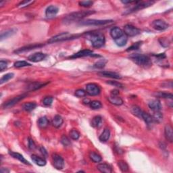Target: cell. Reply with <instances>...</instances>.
I'll list each match as a JSON object with an SVG mask.
<instances>
[{
	"mask_svg": "<svg viewBox=\"0 0 173 173\" xmlns=\"http://www.w3.org/2000/svg\"><path fill=\"white\" fill-rule=\"evenodd\" d=\"M95 11H91V10H86V11H79V12H76L70 14L64 19V23H70V22L77 21V20H80L81 19H83L86 16H90L92 14H95Z\"/></svg>",
	"mask_w": 173,
	"mask_h": 173,
	"instance_id": "obj_1",
	"label": "cell"
},
{
	"mask_svg": "<svg viewBox=\"0 0 173 173\" xmlns=\"http://www.w3.org/2000/svg\"><path fill=\"white\" fill-rule=\"evenodd\" d=\"M129 58L131 59L132 61H133L136 64L140 66L147 68L152 66V60L149 57L143 54H132L129 56Z\"/></svg>",
	"mask_w": 173,
	"mask_h": 173,
	"instance_id": "obj_2",
	"label": "cell"
},
{
	"mask_svg": "<svg viewBox=\"0 0 173 173\" xmlns=\"http://www.w3.org/2000/svg\"><path fill=\"white\" fill-rule=\"evenodd\" d=\"M92 45L95 48H100L105 44V37L101 33H93L89 36Z\"/></svg>",
	"mask_w": 173,
	"mask_h": 173,
	"instance_id": "obj_3",
	"label": "cell"
},
{
	"mask_svg": "<svg viewBox=\"0 0 173 173\" xmlns=\"http://www.w3.org/2000/svg\"><path fill=\"white\" fill-rule=\"evenodd\" d=\"M80 35H72L69 33H62L57 35L54 37L50 38L48 40L49 43H54L57 42L64 41L74 39H77L80 37Z\"/></svg>",
	"mask_w": 173,
	"mask_h": 173,
	"instance_id": "obj_4",
	"label": "cell"
},
{
	"mask_svg": "<svg viewBox=\"0 0 173 173\" xmlns=\"http://www.w3.org/2000/svg\"><path fill=\"white\" fill-rule=\"evenodd\" d=\"M124 33L127 37H135L141 33V31L131 24H127L124 27Z\"/></svg>",
	"mask_w": 173,
	"mask_h": 173,
	"instance_id": "obj_5",
	"label": "cell"
},
{
	"mask_svg": "<svg viewBox=\"0 0 173 173\" xmlns=\"http://www.w3.org/2000/svg\"><path fill=\"white\" fill-rule=\"evenodd\" d=\"M113 20H86L81 21L80 24L82 25H93V26H101L109 23H112Z\"/></svg>",
	"mask_w": 173,
	"mask_h": 173,
	"instance_id": "obj_6",
	"label": "cell"
},
{
	"mask_svg": "<svg viewBox=\"0 0 173 173\" xmlns=\"http://www.w3.org/2000/svg\"><path fill=\"white\" fill-rule=\"evenodd\" d=\"M26 96H27V94H22L20 95H19V96H17V97H14V98L8 100V102H5L3 105V108L4 109H8V108H12V107L15 106L16 104L19 103V102L21 101V100L25 98V97H26Z\"/></svg>",
	"mask_w": 173,
	"mask_h": 173,
	"instance_id": "obj_7",
	"label": "cell"
},
{
	"mask_svg": "<svg viewBox=\"0 0 173 173\" xmlns=\"http://www.w3.org/2000/svg\"><path fill=\"white\" fill-rule=\"evenodd\" d=\"M86 92L91 96H96L101 92V89L96 84L89 83L86 85Z\"/></svg>",
	"mask_w": 173,
	"mask_h": 173,
	"instance_id": "obj_8",
	"label": "cell"
},
{
	"mask_svg": "<svg viewBox=\"0 0 173 173\" xmlns=\"http://www.w3.org/2000/svg\"><path fill=\"white\" fill-rule=\"evenodd\" d=\"M152 26L156 31H164L169 27V24L162 20H155L152 22Z\"/></svg>",
	"mask_w": 173,
	"mask_h": 173,
	"instance_id": "obj_9",
	"label": "cell"
},
{
	"mask_svg": "<svg viewBox=\"0 0 173 173\" xmlns=\"http://www.w3.org/2000/svg\"><path fill=\"white\" fill-rule=\"evenodd\" d=\"M52 160H53L54 167L58 170H62L64 167V160L58 154L52 155Z\"/></svg>",
	"mask_w": 173,
	"mask_h": 173,
	"instance_id": "obj_10",
	"label": "cell"
},
{
	"mask_svg": "<svg viewBox=\"0 0 173 173\" xmlns=\"http://www.w3.org/2000/svg\"><path fill=\"white\" fill-rule=\"evenodd\" d=\"M154 4V1H138L135 6L133 8H132L131 10H129V13H132L134 12H136V11L142 10V9H144L145 8H147L150 6H152V4Z\"/></svg>",
	"mask_w": 173,
	"mask_h": 173,
	"instance_id": "obj_11",
	"label": "cell"
},
{
	"mask_svg": "<svg viewBox=\"0 0 173 173\" xmlns=\"http://www.w3.org/2000/svg\"><path fill=\"white\" fill-rule=\"evenodd\" d=\"M45 58H46V55L45 54L38 52V53L33 54L29 56L28 57V60L33 62H39L44 60Z\"/></svg>",
	"mask_w": 173,
	"mask_h": 173,
	"instance_id": "obj_12",
	"label": "cell"
},
{
	"mask_svg": "<svg viewBox=\"0 0 173 173\" xmlns=\"http://www.w3.org/2000/svg\"><path fill=\"white\" fill-rule=\"evenodd\" d=\"M94 56L93 52L92 50L89 49H83L81 51L77 52L76 54H74L73 56L70 57V58H83V57H86V56Z\"/></svg>",
	"mask_w": 173,
	"mask_h": 173,
	"instance_id": "obj_13",
	"label": "cell"
},
{
	"mask_svg": "<svg viewBox=\"0 0 173 173\" xmlns=\"http://www.w3.org/2000/svg\"><path fill=\"white\" fill-rule=\"evenodd\" d=\"M58 8L55 6H50L45 10V15L48 19H51L56 16L58 12Z\"/></svg>",
	"mask_w": 173,
	"mask_h": 173,
	"instance_id": "obj_14",
	"label": "cell"
},
{
	"mask_svg": "<svg viewBox=\"0 0 173 173\" xmlns=\"http://www.w3.org/2000/svg\"><path fill=\"white\" fill-rule=\"evenodd\" d=\"M149 108L154 112H160L162 106L160 102L158 99H154L150 101L148 104Z\"/></svg>",
	"mask_w": 173,
	"mask_h": 173,
	"instance_id": "obj_15",
	"label": "cell"
},
{
	"mask_svg": "<svg viewBox=\"0 0 173 173\" xmlns=\"http://www.w3.org/2000/svg\"><path fill=\"white\" fill-rule=\"evenodd\" d=\"M165 137L168 142L172 143L173 142V131L172 128L170 124H167L164 128Z\"/></svg>",
	"mask_w": 173,
	"mask_h": 173,
	"instance_id": "obj_16",
	"label": "cell"
},
{
	"mask_svg": "<svg viewBox=\"0 0 173 173\" xmlns=\"http://www.w3.org/2000/svg\"><path fill=\"white\" fill-rule=\"evenodd\" d=\"M108 100L112 104L116 106H121L123 104V100L122 99L121 97L118 96V95H110L108 97Z\"/></svg>",
	"mask_w": 173,
	"mask_h": 173,
	"instance_id": "obj_17",
	"label": "cell"
},
{
	"mask_svg": "<svg viewBox=\"0 0 173 173\" xmlns=\"http://www.w3.org/2000/svg\"><path fill=\"white\" fill-rule=\"evenodd\" d=\"M100 76H105V77H109V78L112 79H120L122 78V76H120L119 74L117 73V72H110V71H102L98 73Z\"/></svg>",
	"mask_w": 173,
	"mask_h": 173,
	"instance_id": "obj_18",
	"label": "cell"
},
{
	"mask_svg": "<svg viewBox=\"0 0 173 173\" xmlns=\"http://www.w3.org/2000/svg\"><path fill=\"white\" fill-rule=\"evenodd\" d=\"M124 35V32L118 27H114L110 31V35L114 39H117Z\"/></svg>",
	"mask_w": 173,
	"mask_h": 173,
	"instance_id": "obj_19",
	"label": "cell"
},
{
	"mask_svg": "<svg viewBox=\"0 0 173 173\" xmlns=\"http://www.w3.org/2000/svg\"><path fill=\"white\" fill-rule=\"evenodd\" d=\"M48 83H41V82H35V83H33L27 86V90L29 92H31V91H35L43 87V86H45L47 85Z\"/></svg>",
	"mask_w": 173,
	"mask_h": 173,
	"instance_id": "obj_20",
	"label": "cell"
},
{
	"mask_svg": "<svg viewBox=\"0 0 173 173\" xmlns=\"http://www.w3.org/2000/svg\"><path fill=\"white\" fill-rule=\"evenodd\" d=\"M9 154L11 156L13 157L15 159H17V160H19L20 162H21L22 163L24 164H26V165H31V164L29 163V161H27L26 159H25L23 156H22L21 154H20L19 153H16V152H11L10 151L9 152Z\"/></svg>",
	"mask_w": 173,
	"mask_h": 173,
	"instance_id": "obj_21",
	"label": "cell"
},
{
	"mask_svg": "<svg viewBox=\"0 0 173 173\" xmlns=\"http://www.w3.org/2000/svg\"><path fill=\"white\" fill-rule=\"evenodd\" d=\"M97 170H99L101 172L104 173H111L112 172V169L110 165L106 163H101L97 166Z\"/></svg>",
	"mask_w": 173,
	"mask_h": 173,
	"instance_id": "obj_22",
	"label": "cell"
},
{
	"mask_svg": "<svg viewBox=\"0 0 173 173\" xmlns=\"http://www.w3.org/2000/svg\"><path fill=\"white\" fill-rule=\"evenodd\" d=\"M31 158L33 162L39 166V167H44L46 164V161H45V159L40 158V157L36 156V155H32Z\"/></svg>",
	"mask_w": 173,
	"mask_h": 173,
	"instance_id": "obj_23",
	"label": "cell"
},
{
	"mask_svg": "<svg viewBox=\"0 0 173 173\" xmlns=\"http://www.w3.org/2000/svg\"><path fill=\"white\" fill-rule=\"evenodd\" d=\"M63 118L60 115H56L52 120V125L56 128H59L63 124Z\"/></svg>",
	"mask_w": 173,
	"mask_h": 173,
	"instance_id": "obj_24",
	"label": "cell"
},
{
	"mask_svg": "<svg viewBox=\"0 0 173 173\" xmlns=\"http://www.w3.org/2000/svg\"><path fill=\"white\" fill-rule=\"evenodd\" d=\"M110 129L108 128H106L104 130L103 133L101 134V135L99 136V139L100 142H106L110 139Z\"/></svg>",
	"mask_w": 173,
	"mask_h": 173,
	"instance_id": "obj_25",
	"label": "cell"
},
{
	"mask_svg": "<svg viewBox=\"0 0 173 173\" xmlns=\"http://www.w3.org/2000/svg\"><path fill=\"white\" fill-rule=\"evenodd\" d=\"M17 30L16 29H10V30H8L6 31L5 32H3V33H1V36H0V39H1V41L4 40V39H7L8 37H11V36H12L14 35V34H16V33Z\"/></svg>",
	"mask_w": 173,
	"mask_h": 173,
	"instance_id": "obj_26",
	"label": "cell"
},
{
	"mask_svg": "<svg viewBox=\"0 0 173 173\" xmlns=\"http://www.w3.org/2000/svg\"><path fill=\"white\" fill-rule=\"evenodd\" d=\"M142 118L144 120V121L146 122L147 125L152 124L154 122V119L153 117H152L149 114L143 111L142 115Z\"/></svg>",
	"mask_w": 173,
	"mask_h": 173,
	"instance_id": "obj_27",
	"label": "cell"
},
{
	"mask_svg": "<svg viewBox=\"0 0 173 173\" xmlns=\"http://www.w3.org/2000/svg\"><path fill=\"white\" fill-rule=\"evenodd\" d=\"M115 43L119 47H123L125 45L127 44V41H128V38H127V36L125 35H123L121 37L115 39Z\"/></svg>",
	"mask_w": 173,
	"mask_h": 173,
	"instance_id": "obj_28",
	"label": "cell"
},
{
	"mask_svg": "<svg viewBox=\"0 0 173 173\" xmlns=\"http://www.w3.org/2000/svg\"><path fill=\"white\" fill-rule=\"evenodd\" d=\"M102 123V118L100 116H96L92 120V126L94 128H99Z\"/></svg>",
	"mask_w": 173,
	"mask_h": 173,
	"instance_id": "obj_29",
	"label": "cell"
},
{
	"mask_svg": "<svg viewBox=\"0 0 173 173\" xmlns=\"http://www.w3.org/2000/svg\"><path fill=\"white\" fill-rule=\"evenodd\" d=\"M49 123V122L48 119L45 117H41L38 120V125L39 127L41 129H45L46 127H48Z\"/></svg>",
	"mask_w": 173,
	"mask_h": 173,
	"instance_id": "obj_30",
	"label": "cell"
},
{
	"mask_svg": "<svg viewBox=\"0 0 173 173\" xmlns=\"http://www.w3.org/2000/svg\"><path fill=\"white\" fill-rule=\"evenodd\" d=\"M43 46V45H29V46H26V47H22V48H20L18 50H16L15 51V53H17V54H19V53H21V52H24V51H29V50H31V49H35L37 48V47H40Z\"/></svg>",
	"mask_w": 173,
	"mask_h": 173,
	"instance_id": "obj_31",
	"label": "cell"
},
{
	"mask_svg": "<svg viewBox=\"0 0 173 173\" xmlns=\"http://www.w3.org/2000/svg\"><path fill=\"white\" fill-rule=\"evenodd\" d=\"M89 158L91 160L95 163H99L102 160V158L101 156L93 152H91L89 153Z\"/></svg>",
	"mask_w": 173,
	"mask_h": 173,
	"instance_id": "obj_32",
	"label": "cell"
},
{
	"mask_svg": "<svg viewBox=\"0 0 173 173\" xmlns=\"http://www.w3.org/2000/svg\"><path fill=\"white\" fill-rule=\"evenodd\" d=\"M36 107H37V104L35 102H28V103H25L22 106V108L25 111L31 112L35 110Z\"/></svg>",
	"mask_w": 173,
	"mask_h": 173,
	"instance_id": "obj_33",
	"label": "cell"
},
{
	"mask_svg": "<svg viewBox=\"0 0 173 173\" xmlns=\"http://www.w3.org/2000/svg\"><path fill=\"white\" fill-rule=\"evenodd\" d=\"M131 112L133 113L134 115H135L136 117L142 118L143 110H142V109H141L139 107H138L137 106H132L131 107Z\"/></svg>",
	"mask_w": 173,
	"mask_h": 173,
	"instance_id": "obj_34",
	"label": "cell"
},
{
	"mask_svg": "<svg viewBox=\"0 0 173 173\" xmlns=\"http://www.w3.org/2000/svg\"><path fill=\"white\" fill-rule=\"evenodd\" d=\"M118 165L122 172H127L129 170V166L126 162L122 160L118 161Z\"/></svg>",
	"mask_w": 173,
	"mask_h": 173,
	"instance_id": "obj_35",
	"label": "cell"
},
{
	"mask_svg": "<svg viewBox=\"0 0 173 173\" xmlns=\"http://www.w3.org/2000/svg\"><path fill=\"white\" fill-rule=\"evenodd\" d=\"M90 107L93 110H98L102 107V104L100 102L97 101V100H94L90 102Z\"/></svg>",
	"mask_w": 173,
	"mask_h": 173,
	"instance_id": "obj_36",
	"label": "cell"
},
{
	"mask_svg": "<svg viewBox=\"0 0 173 173\" xmlns=\"http://www.w3.org/2000/svg\"><path fill=\"white\" fill-rule=\"evenodd\" d=\"M156 97H162V98H167V99H172L173 95L172 93H168L167 92H158L156 94Z\"/></svg>",
	"mask_w": 173,
	"mask_h": 173,
	"instance_id": "obj_37",
	"label": "cell"
},
{
	"mask_svg": "<svg viewBox=\"0 0 173 173\" xmlns=\"http://www.w3.org/2000/svg\"><path fill=\"white\" fill-rule=\"evenodd\" d=\"M14 66L15 68H22V67H25V66H31V64L30 63L26 62V61H18V62H16L14 63Z\"/></svg>",
	"mask_w": 173,
	"mask_h": 173,
	"instance_id": "obj_38",
	"label": "cell"
},
{
	"mask_svg": "<svg viewBox=\"0 0 173 173\" xmlns=\"http://www.w3.org/2000/svg\"><path fill=\"white\" fill-rule=\"evenodd\" d=\"M70 137L73 140H78L80 137V133L76 129H72L70 132Z\"/></svg>",
	"mask_w": 173,
	"mask_h": 173,
	"instance_id": "obj_39",
	"label": "cell"
},
{
	"mask_svg": "<svg viewBox=\"0 0 173 173\" xmlns=\"http://www.w3.org/2000/svg\"><path fill=\"white\" fill-rule=\"evenodd\" d=\"M14 76V74L13 73H8L5 75H4V76L1 77V80H0V84L2 85V84L6 83V82H8L10 79H12Z\"/></svg>",
	"mask_w": 173,
	"mask_h": 173,
	"instance_id": "obj_40",
	"label": "cell"
},
{
	"mask_svg": "<svg viewBox=\"0 0 173 173\" xmlns=\"http://www.w3.org/2000/svg\"><path fill=\"white\" fill-rule=\"evenodd\" d=\"M152 117H153L154 121H156L158 122H160L163 119V116L160 112H154V115Z\"/></svg>",
	"mask_w": 173,
	"mask_h": 173,
	"instance_id": "obj_41",
	"label": "cell"
},
{
	"mask_svg": "<svg viewBox=\"0 0 173 173\" xmlns=\"http://www.w3.org/2000/svg\"><path fill=\"white\" fill-rule=\"evenodd\" d=\"M142 44V41L135 43L133 45H131V47H129V48L127 49V51H133V50H137L139 48Z\"/></svg>",
	"mask_w": 173,
	"mask_h": 173,
	"instance_id": "obj_42",
	"label": "cell"
},
{
	"mask_svg": "<svg viewBox=\"0 0 173 173\" xmlns=\"http://www.w3.org/2000/svg\"><path fill=\"white\" fill-rule=\"evenodd\" d=\"M53 100H54V99L52 97H46L43 99V104H44L45 106H51L52 102H53Z\"/></svg>",
	"mask_w": 173,
	"mask_h": 173,
	"instance_id": "obj_43",
	"label": "cell"
},
{
	"mask_svg": "<svg viewBox=\"0 0 173 173\" xmlns=\"http://www.w3.org/2000/svg\"><path fill=\"white\" fill-rule=\"evenodd\" d=\"M106 64V61L105 60H101L95 63L94 66L97 68H102L105 66Z\"/></svg>",
	"mask_w": 173,
	"mask_h": 173,
	"instance_id": "obj_44",
	"label": "cell"
},
{
	"mask_svg": "<svg viewBox=\"0 0 173 173\" xmlns=\"http://www.w3.org/2000/svg\"><path fill=\"white\" fill-rule=\"evenodd\" d=\"M86 94V92L83 89H78L75 92V95L79 97H85Z\"/></svg>",
	"mask_w": 173,
	"mask_h": 173,
	"instance_id": "obj_45",
	"label": "cell"
},
{
	"mask_svg": "<svg viewBox=\"0 0 173 173\" xmlns=\"http://www.w3.org/2000/svg\"><path fill=\"white\" fill-rule=\"evenodd\" d=\"M61 143L64 145V146H68L70 145V142L66 136L63 135L62 139H61Z\"/></svg>",
	"mask_w": 173,
	"mask_h": 173,
	"instance_id": "obj_46",
	"label": "cell"
},
{
	"mask_svg": "<svg viewBox=\"0 0 173 173\" xmlns=\"http://www.w3.org/2000/svg\"><path fill=\"white\" fill-rule=\"evenodd\" d=\"M33 3H34V1H23L20 2L19 5H18V6H19V8H25V7L30 6L31 4H33Z\"/></svg>",
	"mask_w": 173,
	"mask_h": 173,
	"instance_id": "obj_47",
	"label": "cell"
},
{
	"mask_svg": "<svg viewBox=\"0 0 173 173\" xmlns=\"http://www.w3.org/2000/svg\"><path fill=\"white\" fill-rule=\"evenodd\" d=\"M93 2L92 1H83L79 2V5L83 7H89L92 6Z\"/></svg>",
	"mask_w": 173,
	"mask_h": 173,
	"instance_id": "obj_48",
	"label": "cell"
},
{
	"mask_svg": "<svg viewBox=\"0 0 173 173\" xmlns=\"http://www.w3.org/2000/svg\"><path fill=\"white\" fill-rule=\"evenodd\" d=\"M7 66H8V63H7L6 61H0V70H1V72L4 71V70L7 68Z\"/></svg>",
	"mask_w": 173,
	"mask_h": 173,
	"instance_id": "obj_49",
	"label": "cell"
},
{
	"mask_svg": "<svg viewBox=\"0 0 173 173\" xmlns=\"http://www.w3.org/2000/svg\"><path fill=\"white\" fill-rule=\"evenodd\" d=\"M108 84H110V85H114V86H118V87H123V85H122L121 83H118V82L117 81H108Z\"/></svg>",
	"mask_w": 173,
	"mask_h": 173,
	"instance_id": "obj_50",
	"label": "cell"
},
{
	"mask_svg": "<svg viewBox=\"0 0 173 173\" xmlns=\"http://www.w3.org/2000/svg\"><path fill=\"white\" fill-rule=\"evenodd\" d=\"M35 143L33 142V140L32 139H29V147L31 149H34L35 148Z\"/></svg>",
	"mask_w": 173,
	"mask_h": 173,
	"instance_id": "obj_51",
	"label": "cell"
},
{
	"mask_svg": "<svg viewBox=\"0 0 173 173\" xmlns=\"http://www.w3.org/2000/svg\"><path fill=\"white\" fill-rule=\"evenodd\" d=\"M160 40H162V41H160V43H161V45H163V46L164 47V44H166V45H165V46H166V47H167V46H168V41H167V40L164 39V38H162L161 39H160Z\"/></svg>",
	"mask_w": 173,
	"mask_h": 173,
	"instance_id": "obj_52",
	"label": "cell"
},
{
	"mask_svg": "<svg viewBox=\"0 0 173 173\" xmlns=\"http://www.w3.org/2000/svg\"><path fill=\"white\" fill-rule=\"evenodd\" d=\"M40 152H41V154L44 156H47V152H46V150L45 149V148L43 147H40Z\"/></svg>",
	"mask_w": 173,
	"mask_h": 173,
	"instance_id": "obj_53",
	"label": "cell"
},
{
	"mask_svg": "<svg viewBox=\"0 0 173 173\" xmlns=\"http://www.w3.org/2000/svg\"><path fill=\"white\" fill-rule=\"evenodd\" d=\"M10 172V170H8V169H4V168H2L1 169V173H4V172Z\"/></svg>",
	"mask_w": 173,
	"mask_h": 173,
	"instance_id": "obj_54",
	"label": "cell"
}]
</instances>
